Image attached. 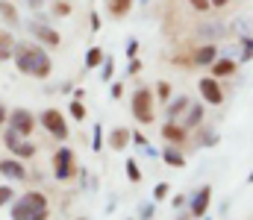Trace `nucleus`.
<instances>
[{"label": "nucleus", "instance_id": "obj_36", "mask_svg": "<svg viewBox=\"0 0 253 220\" xmlns=\"http://www.w3.org/2000/svg\"><path fill=\"white\" fill-rule=\"evenodd\" d=\"M39 3H42V0H30V6H39Z\"/></svg>", "mask_w": 253, "mask_h": 220}, {"label": "nucleus", "instance_id": "obj_26", "mask_svg": "<svg viewBox=\"0 0 253 220\" xmlns=\"http://www.w3.org/2000/svg\"><path fill=\"white\" fill-rule=\"evenodd\" d=\"M156 91H159V97H162V100H168V94H171V85H168V82H159V85H156Z\"/></svg>", "mask_w": 253, "mask_h": 220}, {"label": "nucleus", "instance_id": "obj_19", "mask_svg": "<svg viewBox=\"0 0 253 220\" xmlns=\"http://www.w3.org/2000/svg\"><path fill=\"white\" fill-rule=\"evenodd\" d=\"M100 59H103V50H100V47H91L88 56H85V68H97Z\"/></svg>", "mask_w": 253, "mask_h": 220}, {"label": "nucleus", "instance_id": "obj_12", "mask_svg": "<svg viewBox=\"0 0 253 220\" xmlns=\"http://www.w3.org/2000/svg\"><path fill=\"white\" fill-rule=\"evenodd\" d=\"M212 73L215 76H230V73H236V62L233 59H215L212 62Z\"/></svg>", "mask_w": 253, "mask_h": 220}, {"label": "nucleus", "instance_id": "obj_35", "mask_svg": "<svg viewBox=\"0 0 253 220\" xmlns=\"http://www.w3.org/2000/svg\"><path fill=\"white\" fill-rule=\"evenodd\" d=\"M3 121H6V109L0 106V124H3Z\"/></svg>", "mask_w": 253, "mask_h": 220}, {"label": "nucleus", "instance_id": "obj_31", "mask_svg": "<svg viewBox=\"0 0 253 220\" xmlns=\"http://www.w3.org/2000/svg\"><path fill=\"white\" fill-rule=\"evenodd\" d=\"M103 147V138H100V126H94V150Z\"/></svg>", "mask_w": 253, "mask_h": 220}, {"label": "nucleus", "instance_id": "obj_17", "mask_svg": "<svg viewBox=\"0 0 253 220\" xmlns=\"http://www.w3.org/2000/svg\"><path fill=\"white\" fill-rule=\"evenodd\" d=\"M183 109H189V100H186V97H177V100H171V103H168V118H177Z\"/></svg>", "mask_w": 253, "mask_h": 220}, {"label": "nucleus", "instance_id": "obj_29", "mask_svg": "<svg viewBox=\"0 0 253 220\" xmlns=\"http://www.w3.org/2000/svg\"><path fill=\"white\" fill-rule=\"evenodd\" d=\"M135 53H138V41H129V44H126V56L135 59Z\"/></svg>", "mask_w": 253, "mask_h": 220}, {"label": "nucleus", "instance_id": "obj_23", "mask_svg": "<svg viewBox=\"0 0 253 220\" xmlns=\"http://www.w3.org/2000/svg\"><path fill=\"white\" fill-rule=\"evenodd\" d=\"M9 44H12V38H9L6 32H0V59L9 56Z\"/></svg>", "mask_w": 253, "mask_h": 220}, {"label": "nucleus", "instance_id": "obj_15", "mask_svg": "<svg viewBox=\"0 0 253 220\" xmlns=\"http://www.w3.org/2000/svg\"><path fill=\"white\" fill-rule=\"evenodd\" d=\"M194 62H197V65H212V62H215V47H212V44L200 47V50L194 53Z\"/></svg>", "mask_w": 253, "mask_h": 220}, {"label": "nucleus", "instance_id": "obj_32", "mask_svg": "<svg viewBox=\"0 0 253 220\" xmlns=\"http://www.w3.org/2000/svg\"><path fill=\"white\" fill-rule=\"evenodd\" d=\"M141 71V62L138 59H129V73H138Z\"/></svg>", "mask_w": 253, "mask_h": 220}, {"label": "nucleus", "instance_id": "obj_8", "mask_svg": "<svg viewBox=\"0 0 253 220\" xmlns=\"http://www.w3.org/2000/svg\"><path fill=\"white\" fill-rule=\"evenodd\" d=\"M209 200H212V188L203 185V188L194 194V200H191V215H194V218H203L206 209H209Z\"/></svg>", "mask_w": 253, "mask_h": 220}, {"label": "nucleus", "instance_id": "obj_3", "mask_svg": "<svg viewBox=\"0 0 253 220\" xmlns=\"http://www.w3.org/2000/svg\"><path fill=\"white\" fill-rule=\"evenodd\" d=\"M132 115L141 124H150L153 121V94H150V88H138L132 94Z\"/></svg>", "mask_w": 253, "mask_h": 220}, {"label": "nucleus", "instance_id": "obj_13", "mask_svg": "<svg viewBox=\"0 0 253 220\" xmlns=\"http://www.w3.org/2000/svg\"><path fill=\"white\" fill-rule=\"evenodd\" d=\"M0 173L9 179H24V167L18 161H0Z\"/></svg>", "mask_w": 253, "mask_h": 220}, {"label": "nucleus", "instance_id": "obj_37", "mask_svg": "<svg viewBox=\"0 0 253 220\" xmlns=\"http://www.w3.org/2000/svg\"><path fill=\"white\" fill-rule=\"evenodd\" d=\"M251 182H253V173H251Z\"/></svg>", "mask_w": 253, "mask_h": 220}, {"label": "nucleus", "instance_id": "obj_9", "mask_svg": "<svg viewBox=\"0 0 253 220\" xmlns=\"http://www.w3.org/2000/svg\"><path fill=\"white\" fill-rule=\"evenodd\" d=\"M6 147L15 150V156H21V158H30V156L36 153V147L30 144V141H21L18 132H9V135H6Z\"/></svg>", "mask_w": 253, "mask_h": 220}, {"label": "nucleus", "instance_id": "obj_11", "mask_svg": "<svg viewBox=\"0 0 253 220\" xmlns=\"http://www.w3.org/2000/svg\"><path fill=\"white\" fill-rule=\"evenodd\" d=\"M162 135L168 138V141H186V126H177V124H165L162 126Z\"/></svg>", "mask_w": 253, "mask_h": 220}, {"label": "nucleus", "instance_id": "obj_2", "mask_svg": "<svg viewBox=\"0 0 253 220\" xmlns=\"http://www.w3.org/2000/svg\"><path fill=\"white\" fill-rule=\"evenodd\" d=\"M12 218L15 220H44L47 218V200H44L39 191H30V194H24V197L15 203Z\"/></svg>", "mask_w": 253, "mask_h": 220}, {"label": "nucleus", "instance_id": "obj_25", "mask_svg": "<svg viewBox=\"0 0 253 220\" xmlns=\"http://www.w3.org/2000/svg\"><path fill=\"white\" fill-rule=\"evenodd\" d=\"M0 12L6 15V21H15V18H18V15H15V9H12L9 3H0Z\"/></svg>", "mask_w": 253, "mask_h": 220}, {"label": "nucleus", "instance_id": "obj_16", "mask_svg": "<svg viewBox=\"0 0 253 220\" xmlns=\"http://www.w3.org/2000/svg\"><path fill=\"white\" fill-rule=\"evenodd\" d=\"M165 161H168L171 167H183V164H186L183 153H180V150H174V147H168V150H165Z\"/></svg>", "mask_w": 253, "mask_h": 220}, {"label": "nucleus", "instance_id": "obj_7", "mask_svg": "<svg viewBox=\"0 0 253 220\" xmlns=\"http://www.w3.org/2000/svg\"><path fill=\"white\" fill-rule=\"evenodd\" d=\"M12 132H18V135H30L33 132V115L27 112V109H18V112H12Z\"/></svg>", "mask_w": 253, "mask_h": 220}, {"label": "nucleus", "instance_id": "obj_21", "mask_svg": "<svg viewBox=\"0 0 253 220\" xmlns=\"http://www.w3.org/2000/svg\"><path fill=\"white\" fill-rule=\"evenodd\" d=\"M242 62H248L253 59V38H242V56H239Z\"/></svg>", "mask_w": 253, "mask_h": 220}, {"label": "nucleus", "instance_id": "obj_1", "mask_svg": "<svg viewBox=\"0 0 253 220\" xmlns=\"http://www.w3.org/2000/svg\"><path fill=\"white\" fill-rule=\"evenodd\" d=\"M15 65H18V71L30 73V76H47L50 73L47 53L39 50L36 44H18L15 47Z\"/></svg>", "mask_w": 253, "mask_h": 220}, {"label": "nucleus", "instance_id": "obj_28", "mask_svg": "<svg viewBox=\"0 0 253 220\" xmlns=\"http://www.w3.org/2000/svg\"><path fill=\"white\" fill-rule=\"evenodd\" d=\"M189 3L197 9V12H206V9H209V0H189Z\"/></svg>", "mask_w": 253, "mask_h": 220}, {"label": "nucleus", "instance_id": "obj_10", "mask_svg": "<svg viewBox=\"0 0 253 220\" xmlns=\"http://www.w3.org/2000/svg\"><path fill=\"white\" fill-rule=\"evenodd\" d=\"M30 30L36 32V38H39V41H44V44H50V47H56V44L62 41V38H59V32H56V30H50V27H44V24H33Z\"/></svg>", "mask_w": 253, "mask_h": 220}, {"label": "nucleus", "instance_id": "obj_30", "mask_svg": "<svg viewBox=\"0 0 253 220\" xmlns=\"http://www.w3.org/2000/svg\"><path fill=\"white\" fill-rule=\"evenodd\" d=\"M153 197H156V200H162V197H168V185H156V191H153Z\"/></svg>", "mask_w": 253, "mask_h": 220}, {"label": "nucleus", "instance_id": "obj_14", "mask_svg": "<svg viewBox=\"0 0 253 220\" xmlns=\"http://www.w3.org/2000/svg\"><path fill=\"white\" fill-rule=\"evenodd\" d=\"M129 138H132V135H129V132H126L124 126H121V129H115V132L109 135V147H112V150H124Z\"/></svg>", "mask_w": 253, "mask_h": 220}, {"label": "nucleus", "instance_id": "obj_6", "mask_svg": "<svg viewBox=\"0 0 253 220\" xmlns=\"http://www.w3.org/2000/svg\"><path fill=\"white\" fill-rule=\"evenodd\" d=\"M200 94H203V100L212 103V106H221V103H224V91H221L218 79H200Z\"/></svg>", "mask_w": 253, "mask_h": 220}, {"label": "nucleus", "instance_id": "obj_27", "mask_svg": "<svg viewBox=\"0 0 253 220\" xmlns=\"http://www.w3.org/2000/svg\"><path fill=\"white\" fill-rule=\"evenodd\" d=\"M9 200H12V188H6V185H3V188H0V206H6Z\"/></svg>", "mask_w": 253, "mask_h": 220}, {"label": "nucleus", "instance_id": "obj_22", "mask_svg": "<svg viewBox=\"0 0 253 220\" xmlns=\"http://www.w3.org/2000/svg\"><path fill=\"white\" fill-rule=\"evenodd\" d=\"M126 176H129V179H132V182H138V179H141V170H138V164H135V161H132V158H129V161H126Z\"/></svg>", "mask_w": 253, "mask_h": 220}, {"label": "nucleus", "instance_id": "obj_20", "mask_svg": "<svg viewBox=\"0 0 253 220\" xmlns=\"http://www.w3.org/2000/svg\"><path fill=\"white\" fill-rule=\"evenodd\" d=\"M200 118H203V106H189V115H186V126H194Z\"/></svg>", "mask_w": 253, "mask_h": 220}, {"label": "nucleus", "instance_id": "obj_18", "mask_svg": "<svg viewBox=\"0 0 253 220\" xmlns=\"http://www.w3.org/2000/svg\"><path fill=\"white\" fill-rule=\"evenodd\" d=\"M129 6H132V0H109V12H112V15H118V18L126 15V9H129Z\"/></svg>", "mask_w": 253, "mask_h": 220}, {"label": "nucleus", "instance_id": "obj_4", "mask_svg": "<svg viewBox=\"0 0 253 220\" xmlns=\"http://www.w3.org/2000/svg\"><path fill=\"white\" fill-rule=\"evenodd\" d=\"M42 124H44V129H50L56 138H65L68 135V126H65V118L56 112V109H47L44 115H42Z\"/></svg>", "mask_w": 253, "mask_h": 220}, {"label": "nucleus", "instance_id": "obj_5", "mask_svg": "<svg viewBox=\"0 0 253 220\" xmlns=\"http://www.w3.org/2000/svg\"><path fill=\"white\" fill-rule=\"evenodd\" d=\"M53 170H56V179H68L74 173V153L71 150H59L53 156Z\"/></svg>", "mask_w": 253, "mask_h": 220}, {"label": "nucleus", "instance_id": "obj_33", "mask_svg": "<svg viewBox=\"0 0 253 220\" xmlns=\"http://www.w3.org/2000/svg\"><path fill=\"white\" fill-rule=\"evenodd\" d=\"M109 76H112V59H109V62H106V68H103V79H109Z\"/></svg>", "mask_w": 253, "mask_h": 220}, {"label": "nucleus", "instance_id": "obj_34", "mask_svg": "<svg viewBox=\"0 0 253 220\" xmlns=\"http://www.w3.org/2000/svg\"><path fill=\"white\" fill-rule=\"evenodd\" d=\"M230 0H209V6H227Z\"/></svg>", "mask_w": 253, "mask_h": 220}, {"label": "nucleus", "instance_id": "obj_24", "mask_svg": "<svg viewBox=\"0 0 253 220\" xmlns=\"http://www.w3.org/2000/svg\"><path fill=\"white\" fill-rule=\"evenodd\" d=\"M71 115H74L77 121H83V115H85V109H83V103H80V100H74V103H71Z\"/></svg>", "mask_w": 253, "mask_h": 220}]
</instances>
